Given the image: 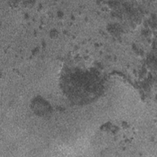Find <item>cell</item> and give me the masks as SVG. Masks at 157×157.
<instances>
[{
	"label": "cell",
	"instance_id": "cell-1",
	"mask_svg": "<svg viewBox=\"0 0 157 157\" xmlns=\"http://www.w3.org/2000/svg\"><path fill=\"white\" fill-rule=\"evenodd\" d=\"M98 77L88 72L74 71L64 77V85L67 93L74 99H90L98 92Z\"/></svg>",
	"mask_w": 157,
	"mask_h": 157
}]
</instances>
